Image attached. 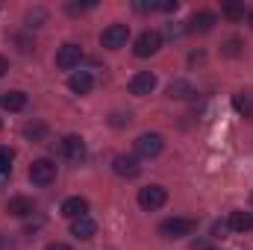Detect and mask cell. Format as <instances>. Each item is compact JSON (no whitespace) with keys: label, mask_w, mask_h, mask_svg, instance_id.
<instances>
[{"label":"cell","mask_w":253,"mask_h":250,"mask_svg":"<svg viewBox=\"0 0 253 250\" xmlns=\"http://www.w3.org/2000/svg\"><path fill=\"white\" fill-rule=\"evenodd\" d=\"M68 88H71L74 94H88V91L94 88V77H91L88 71H77V74L68 77Z\"/></svg>","instance_id":"10"},{"label":"cell","mask_w":253,"mask_h":250,"mask_svg":"<svg viewBox=\"0 0 253 250\" xmlns=\"http://www.w3.org/2000/svg\"><path fill=\"white\" fill-rule=\"evenodd\" d=\"M215 15L212 12H194L191 15V21H189V33H209L212 27H215Z\"/></svg>","instance_id":"14"},{"label":"cell","mask_w":253,"mask_h":250,"mask_svg":"<svg viewBox=\"0 0 253 250\" xmlns=\"http://www.w3.org/2000/svg\"><path fill=\"white\" fill-rule=\"evenodd\" d=\"M129 121H132V115H129V112H115V115H112V121H109V124L112 126H124V124H129Z\"/></svg>","instance_id":"23"},{"label":"cell","mask_w":253,"mask_h":250,"mask_svg":"<svg viewBox=\"0 0 253 250\" xmlns=\"http://www.w3.org/2000/svg\"><path fill=\"white\" fill-rule=\"evenodd\" d=\"M203 250H212V248H203Z\"/></svg>","instance_id":"30"},{"label":"cell","mask_w":253,"mask_h":250,"mask_svg":"<svg viewBox=\"0 0 253 250\" xmlns=\"http://www.w3.org/2000/svg\"><path fill=\"white\" fill-rule=\"evenodd\" d=\"M0 250H12L9 248V242H6V236H0Z\"/></svg>","instance_id":"28"},{"label":"cell","mask_w":253,"mask_h":250,"mask_svg":"<svg viewBox=\"0 0 253 250\" xmlns=\"http://www.w3.org/2000/svg\"><path fill=\"white\" fill-rule=\"evenodd\" d=\"M197 94V88L191 85V83H186V80H174L171 85H168V97H177V100H189V97H194Z\"/></svg>","instance_id":"18"},{"label":"cell","mask_w":253,"mask_h":250,"mask_svg":"<svg viewBox=\"0 0 253 250\" xmlns=\"http://www.w3.org/2000/svg\"><path fill=\"white\" fill-rule=\"evenodd\" d=\"M224 53H227V56H236V53H239V42H236V39H230V42H227V47H224Z\"/></svg>","instance_id":"25"},{"label":"cell","mask_w":253,"mask_h":250,"mask_svg":"<svg viewBox=\"0 0 253 250\" xmlns=\"http://www.w3.org/2000/svg\"><path fill=\"white\" fill-rule=\"evenodd\" d=\"M94 233H97V224H94L88 215H85V218H77V221L71 224V236H77V239H83V242L91 239Z\"/></svg>","instance_id":"15"},{"label":"cell","mask_w":253,"mask_h":250,"mask_svg":"<svg viewBox=\"0 0 253 250\" xmlns=\"http://www.w3.org/2000/svg\"><path fill=\"white\" fill-rule=\"evenodd\" d=\"M112 171H115L118 177H126V180H132V177H138V174H141V165H138L132 156H126V153H118V156L112 159Z\"/></svg>","instance_id":"9"},{"label":"cell","mask_w":253,"mask_h":250,"mask_svg":"<svg viewBox=\"0 0 253 250\" xmlns=\"http://www.w3.org/2000/svg\"><path fill=\"white\" fill-rule=\"evenodd\" d=\"M62 147H65V156H68L71 162H83V159H85V144H83L80 135H65Z\"/></svg>","instance_id":"13"},{"label":"cell","mask_w":253,"mask_h":250,"mask_svg":"<svg viewBox=\"0 0 253 250\" xmlns=\"http://www.w3.org/2000/svg\"><path fill=\"white\" fill-rule=\"evenodd\" d=\"M85 212H88V200H85V197H68L62 203V215L71 218V221L85 218Z\"/></svg>","instance_id":"12"},{"label":"cell","mask_w":253,"mask_h":250,"mask_svg":"<svg viewBox=\"0 0 253 250\" xmlns=\"http://www.w3.org/2000/svg\"><path fill=\"white\" fill-rule=\"evenodd\" d=\"M6 71H9V62H6V59H3V56H0V77H3V74H6Z\"/></svg>","instance_id":"26"},{"label":"cell","mask_w":253,"mask_h":250,"mask_svg":"<svg viewBox=\"0 0 253 250\" xmlns=\"http://www.w3.org/2000/svg\"><path fill=\"white\" fill-rule=\"evenodd\" d=\"M0 106L9 112H21L27 106V94L24 91H6V94H0Z\"/></svg>","instance_id":"17"},{"label":"cell","mask_w":253,"mask_h":250,"mask_svg":"<svg viewBox=\"0 0 253 250\" xmlns=\"http://www.w3.org/2000/svg\"><path fill=\"white\" fill-rule=\"evenodd\" d=\"M165 200H168V191H165L162 186L138 188V206H141V209H147V212H153V209L165 206Z\"/></svg>","instance_id":"5"},{"label":"cell","mask_w":253,"mask_h":250,"mask_svg":"<svg viewBox=\"0 0 253 250\" xmlns=\"http://www.w3.org/2000/svg\"><path fill=\"white\" fill-rule=\"evenodd\" d=\"M80 59H83V47H80V44H62V47L56 50V65H59L62 71L77 68Z\"/></svg>","instance_id":"7"},{"label":"cell","mask_w":253,"mask_h":250,"mask_svg":"<svg viewBox=\"0 0 253 250\" xmlns=\"http://www.w3.org/2000/svg\"><path fill=\"white\" fill-rule=\"evenodd\" d=\"M233 106H236V112H239V115L251 118V115H253V94H251V91H239V94H233Z\"/></svg>","instance_id":"19"},{"label":"cell","mask_w":253,"mask_h":250,"mask_svg":"<svg viewBox=\"0 0 253 250\" xmlns=\"http://www.w3.org/2000/svg\"><path fill=\"white\" fill-rule=\"evenodd\" d=\"M126 39H129V27L126 24H109L103 30V36H100V44L109 47V50H118V47L126 44Z\"/></svg>","instance_id":"6"},{"label":"cell","mask_w":253,"mask_h":250,"mask_svg":"<svg viewBox=\"0 0 253 250\" xmlns=\"http://www.w3.org/2000/svg\"><path fill=\"white\" fill-rule=\"evenodd\" d=\"M251 27H253V12H251Z\"/></svg>","instance_id":"29"},{"label":"cell","mask_w":253,"mask_h":250,"mask_svg":"<svg viewBox=\"0 0 253 250\" xmlns=\"http://www.w3.org/2000/svg\"><path fill=\"white\" fill-rule=\"evenodd\" d=\"M12 159H15V153H12L9 147H0V174H3V177L12 171Z\"/></svg>","instance_id":"21"},{"label":"cell","mask_w":253,"mask_h":250,"mask_svg":"<svg viewBox=\"0 0 253 250\" xmlns=\"http://www.w3.org/2000/svg\"><path fill=\"white\" fill-rule=\"evenodd\" d=\"M88 9H94V3H68L71 15H80V12H88Z\"/></svg>","instance_id":"22"},{"label":"cell","mask_w":253,"mask_h":250,"mask_svg":"<svg viewBox=\"0 0 253 250\" xmlns=\"http://www.w3.org/2000/svg\"><path fill=\"white\" fill-rule=\"evenodd\" d=\"M30 180H33L36 186H50V183L56 180V162H50V159H36V162L30 165Z\"/></svg>","instance_id":"4"},{"label":"cell","mask_w":253,"mask_h":250,"mask_svg":"<svg viewBox=\"0 0 253 250\" xmlns=\"http://www.w3.org/2000/svg\"><path fill=\"white\" fill-rule=\"evenodd\" d=\"M6 212H9V215H15V218H27V215H33V212H36V203H33L30 197L18 194V197H12V200L6 203Z\"/></svg>","instance_id":"11"},{"label":"cell","mask_w":253,"mask_h":250,"mask_svg":"<svg viewBox=\"0 0 253 250\" xmlns=\"http://www.w3.org/2000/svg\"><path fill=\"white\" fill-rule=\"evenodd\" d=\"M162 147H165V138L159 132H144V135L135 138V153L144 156V159H156L162 153Z\"/></svg>","instance_id":"2"},{"label":"cell","mask_w":253,"mask_h":250,"mask_svg":"<svg viewBox=\"0 0 253 250\" xmlns=\"http://www.w3.org/2000/svg\"><path fill=\"white\" fill-rule=\"evenodd\" d=\"M156 88V74H150V71H138V74H132V80H129V94H150Z\"/></svg>","instance_id":"8"},{"label":"cell","mask_w":253,"mask_h":250,"mask_svg":"<svg viewBox=\"0 0 253 250\" xmlns=\"http://www.w3.org/2000/svg\"><path fill=\"white\" fill-rule=\"evenodd\" d=\"M221 15L230 18V21H242V18H245V6H242V3H227V6L221 9Z\"/></svg>","instance_id":"20"},{"label":"cell","mask_w":253,"mask_h":250,"mask_svg":"<svg viewBox=\"0 0 253 250\" xmlns=\"http://www.w3.org/2000/svg\"><path fill=\"white\" fill-rule=\"evenodd\" d=\"M227 227H230L233 233H251L253 230V215L251 212H233L230 221H227Z\"/></svg>","instance_id":"16"},{"label":"cell","mask_w":253,"mask_h":250,"mask_svg":"<svg viewBox=\"0 0 253 250\" xmlns=\"http://www.w3.org/2000/svg\"><path fill=\"white\" fill-rule=\"evenodd\" d=\"M42 132H44V126H27V129H24V135H27V138H39V135H42Z\"/></svg>","instance_id":"24"},{"label":"cell","mask_w":253,"mask_h":250,"mask_svg":"<svg viewBox=\"0 0 253 250\" xmlns=\"http://www.w3.org/2000/svg\"><path fill=\"white\" fill-rule=\"evenodd\" d=\"M194 227H197V221H191V218H168V221L159 224V236H165V239H183V236L194 233Z\"/></svg>","instance_id":"1"},{"label":"cell","mask_w":253,"mask_h":250,"mask_svg":"<svg viewBox=\"0 0 253 250\" xmlns=\"http://www.w3.org/2000/svg\"><path fill=\"white\" fill-rule=\"evenodd\" d=\"M47 250H71L68 245H47Z\"/></svg>","instance_id":"27"},{"label":"cell","mask_w":253,"mask_h":250,"mask_svg":"<svg viewBox=\"0 0 253 250\" xmlns=\"http://www.w3.org/2000/svg\"><path fill=\"white\" fill-rule=\"evenodd\" d=\"M159 47H162V36H159L156 30H144V33L135 39V47H132V53H135L138 59H147V56H153Z\"/></svg>","instance_id":"3"}]
</instances>
